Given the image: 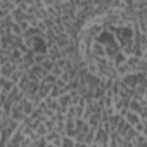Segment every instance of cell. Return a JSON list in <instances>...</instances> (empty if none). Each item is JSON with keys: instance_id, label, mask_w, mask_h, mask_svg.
<instances>
[{"instance_id": "obj_1", "label": "cell", "mask_w": 147, "mask_h": 147, "mask_svg": "<svg viewBox=\"0 0 147 147\" xmlns=\"http://www.w3.org/2000/svg\"><path fill=\"white\" fill-rule=\"evenodd\" d=\"M85 67L102 82H116L128 73H147V24L114 4L90 18L78 38Z\"/></svg>"}, {"instance_id": "obj_2", "label": "cell", "mask_w": 147, "mask_h": 147, "mask_svg": "<svg viewBox=\"0 0 147 147\" xmlns=\"http://www.w3.org/2000/svg\"><path fill=\"white\" fill-rule=\"evenodd\" d=\"M18 88L24 94V95H38V90H40V83L38 82H35V80H31L28 75L18 83Z\"/></svg>"}, {"instance_id": "obj_3", "label": "cell", "mask_w": 147, "mask_h": 147, "mask_svg": "<svg viewBox=\"0 0 147 147\" xmlns=\"http://www.w3.org/2000/svg\"><path fill=\"white\" fill-rule=\"evenodd\" d=\"M18 85L11 80V78H0V100H4L11 95V92L16 88Z\"/></svg>"}, {"instance_id": "obj_4", "label": "cell", "mask_w": 147, "mask_h": 147, "mask_svg": "<svg viewBox=\"0 0 147 147\" xmlns=\"http://www.w3.org/2000/svg\"><path fill=\"white\" fill-rule=\"evenodd\" d=\"M49 75V73L42 67V66H33V67H30L28 69V76L31 78V80H35V82H38V83H42L43 80H45V76Z\"/></svg>"}, {"instance_id": "obj_5", "label": "cell", "mask_w": 147, "mask_h": 147, "mask_svg": "<svg viewBox=\"0 0 147 147\" xmlns=\"http://www.w3.org/2000/svg\"><path fill=\"white\" fill-rule=\"evenodd\" d=\"M18 64L7 61V62H2L0 64V78H12V75L18 71Z\"/></svg>"}, {"instance_id": "obj_6", "label": "cell", "mask_w": 147, "mask_h": 147, "mask_svg": "<svg viewBox=\"0 0 147 147\" xmlns=\"http://www.w3.org/2000/svg\"><path fill=\"white\" fill-rule=\"evenodd\" d=\"M121 116H123V119H125V121H126L128 125H131L133 128H137V126H138V125L142 123V119H140V116H138L137 113H133V111H130V109H128V111H125V113H123Z\"/></svg>"}, {"instance_id": "obj_7", "label": "cell", "mask_w": 147, "mask_h": 147, "mask_svg": "<svg viewBox=\"0 0 147 147\" xmlns=\"http://www.w3.org/2000/svg\"><path fill=\"white\" fill-rule=\"evenodd\" d=\"M66 114H67V118H73V119H83V116H85V107H82V106H71V107L66 111Z\"/></svg>"}, {"instance_id": "obj_8", "label": "cell", "mask_w": 147, "mask_h": 147, "mask_svg": "<svg viewBox=\"0 0 147 147\" xmlns=\"http://www.w3.org/2000/svg\"><path fill=\"white\" fill-rule=\"evenodd\" d=\"M14 36L12 35H0V50H12Z\"/></svg>"}, {"instance_id": "obj_9", "label": "cell", "mask_w": 147, "mask_h": 147, "mask_svg": "<svg viewBox=\"0 0 147 147\" xmlns=\"http://www.w3.org/2000/svg\"><path fill=\"white\" fill-rule=\"evenodd\" d=\"M57 102H59V106H61V109L66 113L71 106H73V97H71V92H67V94H62L59 99H57Z\"/></svg>"}, {"instance_id": "obj_10", "label": "cell", "mask_w": 147, "mask_h": 147, "mask_svg": "<svg viewBox=\"0 0 147 147\" xmlns=\"http://www.w3.org/2000/svg\"><path fill=\"white\" fill-rule=\"evenodd\" d=\"M11 118H12L14 121H18L19 125L26 123V119H28V116L24 114V111L21 109V106H16V107L12 109V113H11Z\"/></svg>"}, {"instance_id": "obj_11", "label": "cell", "mask_w": 147, "mask_h": 147, "mask_svg": "<svg viewBox=\"0 0 147 147\" xmlns=\"http://www.w3.org/2000/svg\"><path fill=\"white\" fill-rule=\"evenodd\" d=\"M62 137H64V135H61L59 131H55V130H54V131H50V133L45 137V140H47V144H50V145H57V147H59V145H61Z\"/></svg>"}, {"instance_id": "obj_12", "label": "cell", "mask_w": 147, "mask_h": 147, "mask_svg": "<svg viewBox=\"0 0 147 147\" xmlns=\"http://www.w3.org/2000/svg\"><path fill=\"white\" fill-rule=\"evenodd\" d=\"M52 88L54 87H50V85H47V83H40V90H38V97L43 100V99H47V97H50V92H52Z\"/></svg>"}, {"instance_id": "obj_13", "label": "cell", "mask_w": 147, "mask_h": 147, "mask_svg": "<svg viewBox=\"0 0 147 147\" xmlns=\"http://www.w3.org/2000/svg\"><path fill=\"white\" fill-rule=\"evenodd\" d=\"M59 147H76V138H71V137L64 135L62 140H61V145H59Z\"/></svg>"}, {"instance_id": "obj_14", "label": "cell", "mask_w": 147, "mask_h": 147, "mask_svg": "<svg viewBox=\"0 0 147 147\" xmlns=\"http://www.w3.org/2000/svg\"><path fill=\"white\" fill-rule=\"evenodd\" d=\"M133 144H135V147H147V137L145 135H137V138L133 140Z\"/></svg>"}, {"instance_id": "obj_15", "label": "cell", "mask_w": 147, "mask_h": 147, "mask_svg": "<svg viewBox=\"0 0 147 147\" xmlns=\"http://www.w3.org/2000/svg\"><path fill=\"white\" fill-rule=\"evenodd\" d=\"M76 147H90V145H87V144H83V142H76Z\"/></svg>"}]
</instances>
